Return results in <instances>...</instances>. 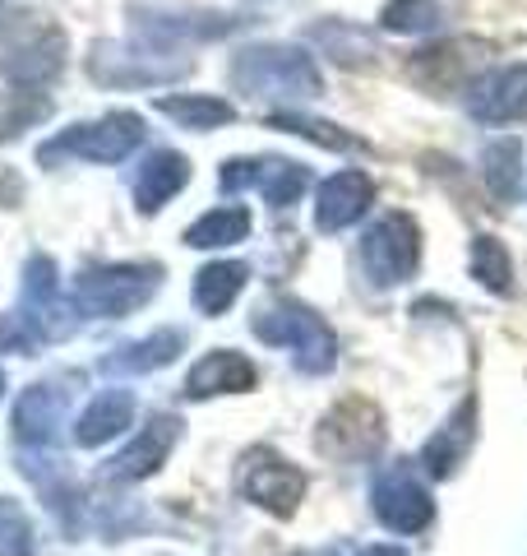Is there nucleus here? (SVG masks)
Instances as JSON below:
<instances>
[{"mask_svg":"<svg viewBox=\"0 0 527 556\" xmlns=\"http://www.w3.org/2000/svg\"><path fill=\"white\" fill-rule=\"evenodd\" d=\"M357 556H408L402 547H389V543H380V547H361Z\"/></svg>","mask_w":527,"mask_h":556,"instance_id":"2f4dec72","label":"nucleus"},{"mask_svg":"<svg viewBox=\"0 0 527 556\" xmlns=\"http://www.w3.org/2000/svg\"><path fill=\"white\" fill-rule=\"evenodd\" d=\"M176 441H181V417H171V413L149 417V422L139 427V437L107 464V478L112 482H144V478H153L157 468L167 464Z\"/></svg>","mask_w":527,"mask_h":556,"instance_id":"2eb2a0df","label":"nucleus"},{"mask_svg":"<svg viewBox=\"0 0 527 556\" xmlns=\"http://www.w3.org/2000/svg\"><path fill=\"white\" fill-rule=\"evenodd\" d=\"M472 441H477V394H467L463 404L435 427V437L421 445V468H426L430 478H453L459 464L467 459Z\"/></svg>","mask_w":527,"mask_h":556,"instance_id":"f3484780","label":"nucleus"},{"mask_svg":"<svg viewBox=\"0 0 527 556\" xmlns=\"http://www.w3.org/2000/svg\"><path fill=\"white\" fill-rule=\"evenodd\" d=\"M371 510L389 533H426L435 525V496L412 459L380 468L371 482Z\"/></svg>","mask_w":527,"mask_h":556,"instance_id":"423d86ee","label":"nucleus"},{"mask_svg":"<svg viewBox=\"0 0 527 556\" xmlns=\"http://www.w3.org/2000/svg\"><path fill=\"white\" fill-rule=\"evenodd\" d=\"M222 195H241V190H259L273 208H292L306 195L310 172L292 159H227L218 172Z\"/></svg>","mask_w":527,"mask_h":556,"instance_id":"9b49d317","label":"nucleus"},{"mask_svg":"<svg viewBox=\"0 0 527 556\" xmlns=\"http://www.w3.org/2000/svg\"><path fill=\"white\" fill-rule=\"evenodd\" d=\"M439 24H445L439 0H389L380 10V28L398 33V38H421V33H435Z\"/></svg>","mask_w":527,"mask_h":556,"instance_id":"cd10ccee","label":"nucleus"},{"mask_svg":"<svg viewBox=\"0 0 527 556\" xmlns=\"http://www.w3.org/2000/svg\"><path fill=\"white\" fill-rule=\"evenodd\" d=\"M250 329L259 343L287 348L296 371H306V376H329L338 367V334H333L320 311H310L306 302L283 298L273 306H259L250 316Z\"/></svg>","mask_w":527,"mask_h":556,"instance_id":"f03ea898","label":"nucleus"},{"mask_svg":"<svg viewBox=\"0 0 527 556\" xmlns=\"http://www.w3.org/2000/svg\"><path fill=\"white\" fill-rule=\"evenodd\" d=\"M310 38L324 47V56H333L338 65H371L375 61V38L365 28H351L343 20H324L310 28Z\"/></svg>","mask_w":527,"mask_h":556,"instance_id":"bb28decb","label":"nucleus"},{"mask_svg":"<svg viewBox=\"0 0 527 556\" xmlns=\"http://www.w3.org/2000/svg\"><path fill=\"white\" fill-rule=\"evenodd\" d=\"M232 89L245 98H259V102H314L324 93V75L314 56L296 42H250L241 47L232 65Z\"/></svg>","mask_w":527,"mask_h":556,"instance_id":"f257e3e1","label":"nucleus"},{"mask_svg":"<svg viewBox=\"0 0 527 556\" xmlns=\"http://www.w3.org/2000/svg\"><path fill=\"white\" fill-rule=\"evenodd\" d=\"M245 20L227 10H171V5H130V28L144 47L171 51L176 42H214L236 33Z\"/></svg>","mask_w":527,"mask_h":556,"instance_id":"0eeeda50","label":"nucleus"},{"mask_svg":"<svg viewBox=\"0 0 527 556\" xmlns=\"http://www.w3.org/2000/svg\"><path fill=\"white\" fill-rule=\"evenodd\" d=\"M236 482H241V496L250 501V506L269 510L278 519L296 515V506H301V496H306V473L292 459L273 455L269 445H259V450H250V455L241 459V478Z\"/></svg>","mask_w":527,"mask_h":556,"instance_id":"9d476101","label":"nucleus"},{"mask_svg":"<svg viewBox=\"0 0 527 556\" xmlns=\"http://www.w3.org/2000/svg\"><path fill=\"white\" fill-rule=\"evenodd\" d=\"M269 126H273V130H292V135H306V139H314V144H324V149H357V139H351L347 130L329 126V121L301 116V112H273Z\"/></svg>","mask_w":527,"mask_h":556,"instance_id":"c85d7f7f","label":"nucleus"},{"mask_svg":"<svg viewBox=\"0 0 527 556\" xmlns=\"http://www.w3.org/2000/svg\"><path fill=\"white\" fill-rule=\"evenodd\" d=\"M144 116L139 112H107L98 121H75L65 126L56 139H47L38 149V163H65V159H79V163H126L130 153L144 144Z\"/></svg>","mask_w":527,"mask_h":556,"instance_id":"20e7f679","label":"nucleus"},{"mask_svg":"<svg viewBox=\"0 0 527 556\" xmlns=\"http://www.w3.org/2000/svg\"><path fill=\"white\" fill-rule=\"evenodd\" d=\"M65 408H69V394L61 386H51V380L28 386L20 399H14V417H10L14 441L28 445V450H47L65 422Z\"/></svg>","mask_w":527,"mask_h":556,"instance_id":"dca6fc26","label":"nucleus"},{"mask_svg":"<svg viewBox=\"0 0 527 556\" xmlns=\"http://www.w3.org/2000/svg\"><path fill=\"white\" fill-rule=\"evenodd\" d=\"M65 65V33L61 28H33L24 38H10L0 47V75L10 84H51Z\"/></svg>","mask_w":527,"mask_h":556,"instance_id":"ddd939ff","label":"nucleus"},{"mask_svg":"<svg viewBox=\"0 0 527 556\" xmlns=\"http://www.w3.org/2000/svg\"><path fill=\"white\" fill-rule=\"evenodd\" d=\"M171 51L157 47H126V42H93L88 47V75L102 89H149V84H167L190 75V61H167Z\"/></svg>","mask_w":527,"mask_h":556,"instance_id":"6e6552de","label":"nucleus"},{"mask_svg":"<svg viewBox=\"0 0 527 556\" xmlns=\"http://www.w3.org/2000/svg\"><path fill=\"white\" fill-rule=\"evenodd\" d=\"M0 394H5V376H0Z\"/></svg>","mask_w":527,"mask_h":556,"instance_id":"f704fd0d","label":"nucleus"},{"mask_svg":"<svg viewBox=\"0 0 527 556\" xmlns=\"http://www.w3.org/2000/svg\"><path fill=\"white\" fill-rule=\"evenodd\" d=\"M255 362L245 353H232V348H214L204 353L185 376V399H218V394H245L255 390Z\"/></svg>","mask_w":527,"mask_h":556,"instance_id":"6ab92c4d","label":"nucleus"},{"mask_svg":"<svg viewBox=\"0 0 527 556\" xmlns=\"http://www.w3.org/2000/svg\"><path fill=\"white\" fill-rule=\"evenodd\" d=\"M245 278H250V265H241V260H214V265H204L195 274L190 302H195L200 316H222L245 292Z\"/></svg>","mask_w":527,"mask_h":556,"instance_id":"4be33fe9","label":"nucleus"},{"mask_svg":"<svg viewBox=\"0 0 527 556\" xmlns=\"http://www.w3.org/2000/svg\"><path fill=\"white\" fill-rule=\"evenodd\" d=\"M467 116L481 126H514L527 121V61L496 65L467 84Z\"/></svg>","mask_w":527,"mask_h":556,"instance_id":"f8f14e48","label":"nucleus"},{"mask_svg":"<svg viewBox=\"0 0 527 556\" xmlns=\"http://www.w3.org/2000/svg\"><path fill=\"white\" fill-rule=\"evenodd\" d=\"M33 348H38V334H33L20 316H0V353L33 357Z\"/></svg>","mask_w":527,"mask_h":556,"instance_id":"7c9ffc66","label":"nucleus"},{"mask_svg":"<svg viewBox=\"0 0 527 556\" xmlns=\"http://www.w3.org/2000/svg\"><path fill=\"white\" fill-rule=\"evenodd\" d=\"M190 181V159L176 149H153L144 163L134 167V181H130V195L139 214H157L163 204H171L176 195L185 190Z\"/></svg>","mask_w":527,"mask_h":556,"instance_id":"a211bd4d","label":"nucleus"},{"mask_svg":"<svg viewBox=\"0 0 527 556\" xmlns=\"http://www.w3.org/2000/svg\"><path fill=\"white\" fill-rule=\"evenodd\" d=\"M481 177L490 186V195L500 204H514L518 190H523V144L514 135H500L490 139L486 153H481Z\"/></svg>","mask_w":527,"mask_h":556,"instance_id":"393cba45","label":"nucleus"},{"mask_svg":"<svg viewBox=\"0 0 527 556\" xmlns=\"http://www.w3.org/2000/svg\"><path fill=\"white\" fill-rule=\"evenodd\" d=\"M255 228L250 208L245 204H222V208H208V214H200L195 223L185 228V247L190 251H222V247H236V241H245Z\"/></svg>","mask_w":527,"mask_h":556,"instance_id":"5701e85b","label":"nucleus"},{"mask_svg":"<svg viewBox=\"0 0 527 556\" xmlns=\"http://www.w3.org/2000/svg\"><path fill=\"white\" fill-rule=\"evenodd\" d=\"M301 556H333V552H301Z\"/></svg>","mask_w":527,"mask_h":556,"instance_id":"473e14b6","label":"nucleus"},{"mask_svg":"<svg viewBox=\"0 0 527 556\" xmlns=\"http://www.w3.org/2000/svg\"><path fill=\"white\" fill-rule=\"evenodd\" d=\"M361 274L371 288H402L416 278L421 265V228L412 214H384L361 232Z\"/></svg>","mask_w":527,"mask_h":556,"instance_id":"39448f33","label":"nucleus"},{"mask_svg":"<svg viewBox=\"0 0 527 556\" xmlns=\"http://www.w3.org/2000/svg\"><path fill=\"white\" fill-rule=\"evenodd\" d=\"M0 556H33V525L10 496H0Z\"/></svg>","mask_w":527,"mask_h":556,"instance_id":"c756f323","label":"nucleus"},{"mask_svg":"<svg viewBox=\"0 0 527 556\" xmlns=\"http://www.w3.org/2000/svg\"><path fill=\"white\" fill-rule=\"evenodd\" d=\"M467 269L486 292H496V298H509V292H514V260H509V251L500 247V237H490V232L472 237Z\"/></svg>","mask_w":527,"mask_h":556,"instance_id":"a878e982","label":"nucleus"},{"mask_svg":"<svg viewBox=\"0 0 527 556\" xmlns=\"http://www.w3.org/2000/svg\"><path fill=\"white\" fill-rule=\"evenodd\" d=\"M130 422H134V394H130V390H102L98 399H88V408L79 413V422H75V445L98 450V445L116 441Z\"/></svg>","mask_w":527,"mask_h":556,"instance_id":"412c9836","label":"nucleus"},{"mask_svg":"<svg viewBox=\"0 0 527 556\" xmlns=\"http://www.w3.org/2000/svg\"><path fill=\"white\" fill-rule=\"evenodd\" d=\"M20 320L38 334V343H61L79 329V306L65 298L56 283V260L51 255H28L24 265V306Z\"/></svg>","mask_w":527,"mask_h":556,"instance_id":"1a4fd4ad","label":"nucleus"},{"mask_svg":"<svg viewBox=\"0 0 527 556\" xmlns=\"http://www.w3.org/2000/svg\"><path fill=\"white\" fill-rule=\"evenodd\" d=\"M163 265L153 260H130V265H88L75 278V306L83 316L98 320H120L134 316L139 306H149L163 288Z\"/></svg>","mask_w":527,"mask_h":556,"instance_id":"7ed1b4c3","label":"nucleus"},{"mask_svg":"<svg viewBox=\"0 0 527 556\" xmlns=\"http://www.w3.org/2000/svg\"><path fill=\"white\" fill-rule=\"evenodd\" d=\"M167 121H176L181 130H222L236 121V108L227 98L214 93H163L153 102Z\"/></svg>","mask_w":527,"mask_h":556,"instance_id":"b1692460","label":"nucleus"},{"mask_svg":"<svg viewBox=\"0 0 527 556\" xmlns=\"http://www.w3.org/2000/svg\"><path fill=\"white\" fill-rule=\"evenodd\" d=\"M181 348H185V329L167 325V329H153V334L134 339V343L112 348V353L98 362V371L102 376H149L157 367H171V362L181 357Z\"/></svg>","mask_w":527,"mask_h":556,"instance_id":"aec40b11","label":"nucleus"},{"mask_svg":"<svg viewBox=\"0 0 527 556\" xmlns=\"http://www.w3.org/2000/svg\"><path fill=\"white\" fill-rule=\"evenodd\" d=\"M371 204H375V181L365 177L361 167L333 172V177H324L320 190H314V228L343 232L371 214Z\"/></svg>","mask_w":527,"mask_h":556,"instance_id":"4468645a","label":"nucleus"},{"mask_svg":"<svg viewBox=\"0 0 527 556\" xmlns=\"http://www.w3.org/2000/svg\"><path fill=\"white\" fill-rule=\"evenodd\" d=\"M5 10H10V0H0V14H5Z\"/></svg>","mask_w":527,"mask_h":556,"instance_id":"72a5a7b5","label":"nucleus"}]
</instances>
